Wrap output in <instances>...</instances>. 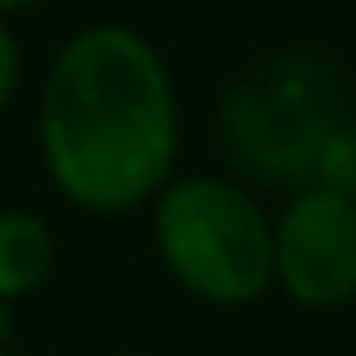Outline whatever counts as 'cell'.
I'll list each match as a JSON object with an SVG mask.
<instances>
[{"instance_id":"obj_6","label":"cell","mask_w":356,"mask_h":356,"mask_svg":"<svg viewBox=\"0 0 356 356\" xmlns=\"http://www.w3.org/2000/svg\"><path fill=\"white\" fill-rule=\"evenodd\" d=\"M312 186H327L346 200H356V118H341L317 156V176Z\"/></svg>"},{"instance_id":"obj_8","label":"cell","mask_w":356,"mask_h":356,"mask_svg":"<svg viewBox=\"0 0 356 356\" xmlns=\"http://www.w3.org/2000/svg\"><path fill=\"white\" fill-rule=\"evenodd\" d=\"M15 341V302H0V346Z\"/></svg>"},{"instance_id":"obj_9","label":"cell","mask_w":356,"mask_h":356,"mask_svg":"<svg viewBox=\"0 0 356 356\" xmlns=\"http://www.w3.org/2000/svg\"><path fill=\"white\" fill-rule=\"evenodd\" d=\"M44 0H0V20H10V15H25V10H40Z\"/></svg>"},{"instance_id":"obj_1","label":"cell","mask_w":356,"mask_h":356,"mask_svg":"<svg viewBox=\"0 0 356 356\" xmlns=\"http://www.w3.org/2000/svg\"><path fill=\"white\" fill-rule=\"evenodd\" d=\"M35 137L49 186L74 210L152 205L181 156V98L161 49L132 25L69 35L44 69Z\"/></svg>"},{"instance_id":"obj_7","label":"cell","mask_w":356,"mask_h":356,"mask_svg":"<svg viewBox=\"0 0 356 356\" xmlns=\"http://www.w3.org/2000/svg\"><path fill=\"white\" fill-rule=\"evenodd\" d=\"M20 83H25V49H20V35L10 30V20H0V113H10Z\"/></svg>"},{"instance_id":"obj_5","label":"cell","mask_w":356,"mask_h":356,"mask_svg":"<svg viewBox=\"0 0 356 356\" xmlns=\"http://www.w3.org/2000/svg\"><path fill=\"white\" fill-rule=\"evenodd\" d=\"M59 239L44 215L0 205V302H20L54 278Z\"/></svg>"},{"instance_id":"obj_2","label":"cell","mask_w":356,"mask_h":356,"mask_svg":"<svg viewBox=\"0 0 356 356\" xmlns=\"http://www.w3.org/2000/svg\"><path fill=\"white\" fill-rule=\"evenodd\" d=\"M152 244L205 307H249L273 288V215L234 176H171L152 200Z\"/></svg>"},{"instance_id":"obj_3","label":"cell","mask_w":356,"mask_h":356,"mask_svg":"<svg viewBox=\"0 0 356 356\" xmlns=\"http://www.w3.org/2000/svg\"><path fill=\"white\" fill-rule=\"evenodd\" d=\"M341 122L332 103V69L312 54H278L249 69L220 103V137L229 161L288 195L312 186L317 156Z\"/></svg>"},{"instance_id":"obj_10","label":"cell","mask_w":356,"mask_h":356,"mask_svg":"<svg viewBox=\"0 0 356 356\" xmlns=\"http://www.w3.org/2000/svg\"><path fill=\"white\" fill-rule=\"evenodd\" d=\"M0 356H30V351H20V346H0Z\"/></svg>"},{"instance_id":"obj_4","label":"cell","mask_w":356,"mask_h":356,"mask_svg":"<svg viewBox=\"0 0 356 356\" xmlns=\"http://www.w3.org/2000/svg\"><path fill=\"white\" fill-rule=\"evenodd\" d=\"M273 283L307 312H337L356 298V200L302 186L273 215Z\"/></svg>"},{"instance_id":"obj_11","label":"cell","mask_w":356,"mask_h":356,"mask_svg":"<svg viewBox=\"0 0 356 356\" xmlns=\"http://www.w3.org/2000/svg\"><path fill=\"white\" fill-rule=\"evenodd\" d=\"M113 356H142V351H113Z\"/></svg>"}]
</instances>
